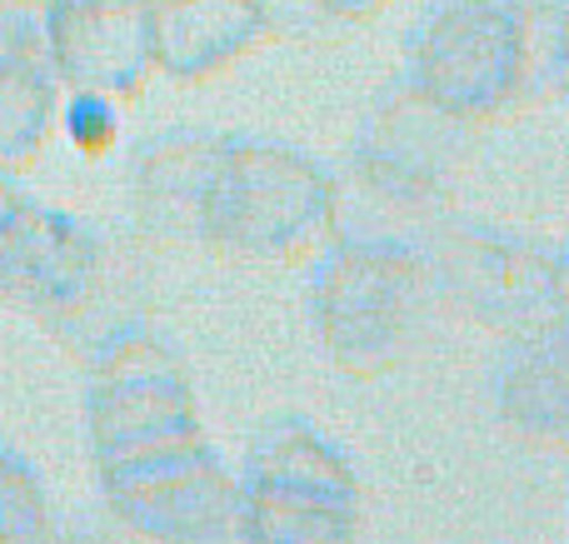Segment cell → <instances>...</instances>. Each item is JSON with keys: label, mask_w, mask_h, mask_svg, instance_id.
Here are the masks:
<instances>
[{"label": "cell", "mask_w": 569, "mask_h": 544, "mask_svg": "<svg viewBox=\"0 0 569 544\" xmlns=\"http://www.w3.org/2000/svg\"><path fill=\"white\" fill-rule=\"evenodd\" d=\"M565 285H569V255H565Z\"/></svg>", "instance_id": "cell-20"}, {"label": "cell", "mask_w": 569, "mask_h": 544, "mask_svg": "<svg viewBox=\"0 0 569 544\" xmlns=\"http://www.w3.org/2000/svg\"><path fill=\"white\" fill-rule=\"evenodd\" d=\"M146 6H160V0H146Z\"/></svg>", "instance_id": "cell-21"}, {"label": "cell", "mask_w": 569, "mask_h": 544, "mask_svg": "<svg viewBox=\"0 0 569 544\" xmlns=\"http://www.w3.org/2000/svg\"><path fill=\"white\" fill-rule=\"evenodd\" d=\"M220 145L226 135H166L140 150L136 180H130L140 235L156 245H200V220H206Z\"/></svg>", "instance_id": "cell-12"}, {"label": "cell", "mask_w": 569, "mask_h": 544, "mask_svg": "<svg viewBox=\"0 0 569 544\" xmlns=\"http://www.w3.org/2000/svg\"><path fill=\"white\" fill-rule=\"evenodd\" d=\"M270 30L266 0H160L150 6L156 66L180 80H206L256 50Z\"/></svg>", "instance_id": "cell-13"}, {"label": "cell", "mask_w": 569, "mask_h": 544, "mask_svg": "<svg viewBox=\"0 0 569 544\" xmlns=\"http://www.w3.org/2000/svg\"><path fill=\"white\" fill-rule=\"evenodd\" d=\"M46 0H0V170H26L40 155L56 110Z\"/></svg>", "instance_id": "cell-10"}, {"label": "cell", "mask_w": 569, "mask_h": 544, "mask_svg": "<svg viewBox=\"0 0 569 544\" xmlns=\"http://www.w3.org/2000/svg\"><path fill=\"white\" fill-rule=\"evenodd\" d=\"M50 544H130V540H106V535H56Z\"/></svg>", "instance_id": "cell-18"}, {"label": "cell", "mask_w": 569, "mask_h": 544, "mask_svg": "<svg viewBox=\"0 0 569 544\" xmlns=\"http://www.w3.org/2000/svg\"><path fill=\"white\" fill-rule=\"evenodd\" d=\"M335 225V180L276 140H226L210 175L200 245L230 260H290Z\"/></svg>", "instance_id": "cell-3"}, {"label": "cell", "mask_w": 569, "mask_h": 544, "mask_svg": "<svg viewBox=\"0 0 569 544\" xmlns=\"http://www.w3.org/2000/svg\"><path fill=\"white\" fill-rule=\"evenodd\" d=\"M56 540V510L40 475L0 445V544H50Z\"/></svg>", "instance_id": "cell-15"}, {"label": "cell", "mask_w": 569, "mask_h": 544, "mask_svg": "<svg viewBox=\"0 0 569 544\" xmlns=\"http://www.w3.org/2000/svg\"><path fill=\"white\" fill-rule=\"evenodd\" d=\"M100 495L130 544H240V485L206 440L100 465Z\"/></svg>", "instance_id": "cell-5"}, {"label": "cell", "mask_w": 569, "mask_h": 544, "mask_svg": "<svg viewBox=\"0 0 569 544\" xmlns=\"http://www.w3.org/2000/svg\"><path fill=\"white\" fill-rule=\"evenodd\" d=\"M435 275L395 240H345L325 255L310 285V320L320 345L345 370H385L420 335Z\"/></svg>", "instance_id": "cell-4"}, {"label": "cell", "mask_w": 569, "mask_h": 544, "mask_svg": "<svg viewBox=\"0 0 569 544\" xmlns=\"http://www.w3.org/2000/svg\"><path fill=\"white\" fill-rule=\"evenodd\" d=\"M300 10H310L315 20H330V26H360V20L380 16L395 0H295Z\"/></svg>", "instance_id": "cell-16"}, {"label": "cell", "mask_w": 569, "mask_h": 544, "mask_svg": "<svg viewBox=\"0 0 569 544\" xmlns=\"http://www.w3.org/2000/svg\"><path fill=\"white\" fill-rule=\"evenodd\" d=\"M10 200H16V190H10L6 180H0V215H6V205H10Z\"/></svg>", "instance_id": "cell-19"}, {"label": "cell", "mask_w": 569, "mask_h": 544, "mask_svg": "<svg viewBox=\"0 0 569 544\" xmlns=\"http://www.w3.org/2000/svg\"><path fill=\"white\" fill-rule=\"evenodd\" d=\"M86 425L96 465L200 440L196 390L186 380V365L160 345L156 330L126 340L120 350L90 365Z\"/></svg>", "instance_id": "cell-7"}, {"label": "cell", "mask_w": 569, "mask_h": 544, "mask_svg": "<svg viewBox=\"0 0 569 544\" xmlns=\"http://www.w3.org/2000/svg\"><path fill=\"white\" fill-rule=\"evenodd\" d=\"M240 544H355V480L305 425H276L240 480Z\"/></svg>", "instance_id": "cell-6"}, {"label": "cell", "mask_w": 569, "mask_h": 544, "mask_svg": "<svg viewBox=\"0 0 569 544\" xmlns=\"http://www.w3.org/2000/svg\"><path fill=\"white\" fill-rule=\"evenodd\" d=\"M56 75L80 95H136L156 70L146 0H56L50 6Z\"/></svg>", "instance_id": "cell-9"}, {"label": "cell", "mask_w": 569, "mask_h": 544, "mask_svg": "<svg viewBox=\"0 0 569 544\" xmlns=\"http://www.w3.org/2000/svg\"><path fill=\"white\" fill-rule=\"evenodd\" d=\"M0 305L90 370L150 330V270L126 240L16 195L0 215Z\"/></svg>", "instance_id": "cell-1"}, {"label": "cell", "mask_w": 569, "mask_h": 544, "mask_svg": "<svg viewBox=\"0 0 569 544\" xmlns=\"http://www.w3.org/2000/svg\"><path fill=\"white\" fill-rule=\"evenodd\" d=\"M555 90L569 100V16H565V30H560V66H555Z\"/></svg>", "instance_id": "cell-17"}, {"label": "cell", "mask_w": 569, "mask_h": 544, "mask_svg": "<svg viewBox=\"0 0 569 544\" xmlns=\"http://www.w3.org/2000/svg\"><path fill=\"white\" fill-rule=\"evenodd\" d=\"M455 135H465L460 120L440 115L430 100L405 85L370 115L355 145V175L380 205L425 210L440 200L445 175L455 165Z\"/></svg>", "instance_id": "cell-8"}, {"label": "cell", "mask_w": 569, "mask_h": 544, "mask_svg": "<svg viewBox=\"0 0 569 544\" xmlns=\"http://www.w3.org/2000/svg\"><path fill=\"white\" fill-rule=\"evenodd\" d=\"M505 415L535 440L569 445V320H540L520 335L500 370Z\"/></svg>", "instance_id": "cell-14"}, {"label": "cell", "mask_w": 569, "mask_h": 544, "mask_svg": "<svg viewBox=\"0 0 569 544\" xmlns=\"http://www.w3.org/2000/svg\"><path fill=\"white\" fill-rule=\"evenodd\" d=\"M430 275L435 285L455 290L485 320H505V325H515V320L540 325V320H550V300L560 295V275L550 265H540L530 250L510 245L490 230L450 240Z\"/></svg>", "instance_id": "cell-11"}, {"label": "cell", "mask_w": 569, "mask_h": 544, "mask_svg": "<svg viewBox=\"0 0 569 544\" xmlns=\"http://www.w3.org/2000/svg\"><path fill=\"white\" fill-rule=\"evenodd\" d=\"M565 16L540 0H430L410 30V90L465 130L555 85Z\"/></svg>", "instance_id": "cell-2"}]
</instances>
